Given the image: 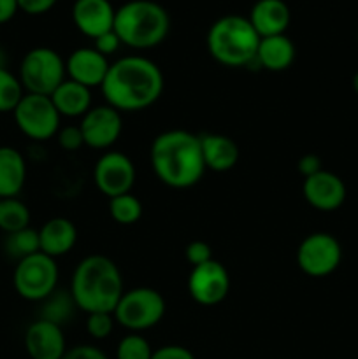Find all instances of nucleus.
<instances>
[{
  "instance_id": "1",
  "label": "nucleus",
  "mask_w": 358,
  "mask_h": 359,
  "mask_svg": "<svg viewBox=\"0 0 358 359\" xmlns=\"http://www.w3.org/2000/svg\"><path fill=\"white\" fill-rule=\"evenodd\" d=\"M160 67L144 56H125L111 63L100 90L105 104L119 112H139L151 107L164 93Z\"/></svg>"
},
{
  "instance_id": "2",
  "label": "nucleus",
  "mask_w": 358,
  "mask_h": 359,
  "mask_svg": "<svg viewBox=\"0 0 358 359\" xmlns=\"http://www.w3.org/2000/svg\"><path fill=\"white\" fill-rule=\"evenodd\" d=\"M150 161L158 181L172 189L199 184L206 172L200 137L186 130H167L154 137Z\"/></svg>"
},
{
  "instance_id": "3",
  "label": "nucleus",
  "mask_w": 358,
  "mask_h": 359,
  "mask_svg": "<svg viewBox=\"0 0 358 359\" xmlns=\"http://www.w3.org/2000/svg\"><path fill=\"white\" fill-rule=\"evenodd\" d=\"M70 294L86 314L114 312L125 293L118 265L104 255H90L77 263L70 280Z\"/></svg>"
},
{
  "instance_id": "4",
  "label": "nucleus",
  "mask_w": 358,
  "mask_h": 359,
  "mask_svg": "<svg viewBox=\"0 0 358 359\" xmlns=\"http://www.w3.org/2000/svg\"><path fill=\"white\" fill-rule=\"evenodd\" d=\"M171 28L167 11L151 0H132L116 11L114 32L121 44L150 49L165 41Z\"/></svg>"
},
{
  "instance_id": "5",
  "label": "nucleus",
  "mask_w": 358,
  "mask_h": 359,
  "mask_svg": "<svg viewBox=\"0 0 358 359\" xmlns=\"http://www.w3.org/2000/svg\"><path fill=\"white\" fill-rule=\"evenodd\" d=\"M260 35L244 16H223L207 32V49L225 67H246L256 60Z\"/></svg>"
},
{
  "instance_id": "6",
  "label": "nucleus",
  "mask_w": 358,
  "mask_h": 359,
  "mask_svg": "<svg viewBox=\"0 0 358 359\" xmlns=\"http://www.w3.org/2000/svg\"><path fill=\"white\" fill-rule=\"evenodd\" d=\"M167 304L160 291L153 287H133L123 293L116 305L114 321L130 333H140L153 328L164 319Z\"/></svg>"
},
{
  "instance_id": "7",
  "label": "nucleus",
  "mask_w": 358,
  "mask_h": 359,
  "mask_svg": "<svg viewBox=\"0 0 358 359\" xmlns=\"http://www.w3.org/2000/svg\"><path fill=\"white\" fill-rule=\"evenodd\" d=\"M60 270L56 259L44 252H35L20 259L13 273L14 291L27 302H44L58 290Z\"/></svg>"
},
{
  "instance_id": "8",
  "label": "nucleus",
  "mask_w": 358,
  "mask_h": 359,
  "mask_svg": "<svg viewBox=\"0 0 358 359\" xmlns=\"http://www.w3.org/2000/svg\"><path fill=\"white\" fill-rule=\"evenodd\" d=\"M18 77L27 93L51 97L67 79L65 60L51 48H34L21 60Z\"/></svg>"
},
{
  "instance_id": "9",
  "label": "nucleus",
  "mask_w": 358,
  "mask_h": 359,
  "mask_svg": "<svg viewBox=\"0 0 358 359\" xmlns=\"http://www.w3.org/2000/svg\"><path fill=\"white\" fill-rule=\"evenodd\" d=\"M14 123L28 139L35 142H46L58 133L62 116L56 111L51 97L35 93H25L13 112Z\"/></svg>"
},
{
  "instance_id": "10",
  "label": "nucleus",
  "mask_w": 358,
  "mask_h": 359,
  "mask_svg": "<svg viewBox=\"0 0 358 359\" xmlns=\"http://www.w3.org/2000/svg\"><path fill=\"white\" fill-rule=\"evenodd\" d=\"M343 259V248L332 233L307 235L297 249V265L305 276L321 279L336 272Z\"/></svg>"
},
{
  "instance_id": "11",
  "label": "nucleus",
  "mask_w": 358,
  "mask_h": 359,
  "mask_svg": "<svg viewBox=\"0 0 358 359\" xmlns=\"http://www.w3.org/2000/svg\"><path fill=\"white\" fill-rule=\"evenodd\" d=\"M137 172L133 161L121 151H111L102 154L93 168V181L98 191L109 200L114 196L132 193Z\"/></svg>"
},
{
  "instance_id": "12",
  "label": "nucleus",
  "mask_w": 358,
  "mask_h": 359,
  "mask_svg": "<svg viewBox=\"0 0 358 359\" xmlns=\"http://www.w3.org/2000/svg\"><path fill=\"white\" fill-rule=\"evenodd\" d=\"M230 276L223 263L216 259L192 266L188 276V293L193 302L204 307H214L228 297Z\"/></svg>"
},
{
  "instance_id": "13",
  "label": "nucleus",
  "mask_w": 358,
  "mask_h": 359,
  "mask_svg": "<svg viewBox=\"0 0 358 359\" xmlns=\"http://www.w3.org/2000/svg\"><path fill=\"white\" fill-rule=\"evenodd\" d=\"M81 133L84 146L97 151H109L123 132L121 112L111 105H95L81 118Z\"/></svg>"
},
{
  "instance_id": "14",
  "label": "nucleus",
  "mask_w": 358,
  "mask_h": 359,
  "mask_svg": "<svg viewBox=\"0 0 358 359\" xmlns=\"http://www.w3.org/2000/svg\"><path fill=\"white\" fill-rule=\"evenodd\" d=\"M302 195L312 209L319 212H333L343 207L347 191L339 175L323 168L318 174L304 179Z\"/></svg>"
},
{
  "instance_id": "15",
  "label": "nucleus",
  "mask_w": 358,
  "mask_h": 359,
  "mask_svg": "<svg viewBox=\"0 0 358 359\" xmlns=\"http://www.w3.org/2000/svg\"><path fill=\"white\" fill-rule=\"evenodd\" d=\"M25 349L30 359H62L67 353L62 326L39 318L25 332Z\"/></svg>"
},
{
  "instance_id": "16",
  "label": "nucleus",
  "mask_w": 358,
  "mask_h": 359,
  "mask_svg": "<svg viewBox=\"0 0 358 359\" xmlns=\"http://www.w3.org/2000/svg\"><path fill=\"white\" fill-rule=\"evenodd\" d=\"M109 60L95 48H79L69 55L65 62L67 79L76 81L86 88H100L109 72Z\"/></svg>"
},
{
  "instance_id": "17",
  "label": "nucleus",
  "mask_w": 358,
  "mask_h": 359,
  "mask_svg": "<svg viewBox=\"0 0 358 359\" xmlns=\"http://www.w3.org/2000/svg\"><path fill=\"white\" fill-rule=\"evenodd\" d=\"M114 16L116 11L109 0H76L72 7L74 25L90 39L114 30Z\"/></svg>"
},
{
  "instance_id": "18",
  "label": "nucleus",
  "mask_w": 358,
  "mask_h": 359,
  "mask_svg": "<svg viewBox=\"0 0 358 359\" xmlns=\"http://www.w3.org/2000/svg\"><path fill=\"white\" fill-rule=\"evenodd\" d=\"M76 242L77 228L67 217H51L39 230L41 252H44V255L51 256L55 259L72 251Z\"/></svg>"
},
{
  "instance_id": "19",
  "label": "nucleus",
  "mask_w": 358,
  "mask_h": 359,
  "mask_svg": "<svg viewBox=\"0 0 358 359\" xmlns=\"http://www.w3.org/2000/svg\"><path fill=\"white\" fill-rule=\"evenodd\" d=\"M248 20L262 39L283 35L290 25L291 14L283 0H258Z\"/></svg>"
},
{
  "instance_id": "20",
  "label": "nucleus",
  "mask_w": 358,
  "mask_h": 359,
  "mask_svg": "<svg viewBox=\"0 0 358 359\" xmlns=\"http://www.w3.org/2000/svg\"><path fill=\"white\" fill-rule=\"evenodd\" d=\"M200 147H202L206 170L228 172L237 165L239 156H241L237 142L221 133L200 135Z\"/></svg>"
},
{
  "instance_id": "21",
  "label": "nucleus",
  "mask_w": 358,
  "mask_h": 359,
  "mask_svg": "<svg viewBox=\"0 0 358 359\" xmlns=\"http://www.w3.org/2000/svg\"><path fill=\"white\" fill-rule=\"evenodd\" d=\"M27 182L25 156L11 146H0V198H13Z\"/></svg>"
},
{
  "instance_id": "22",
  "label": "nucleus",
  "mask_w": 358,
  "mask_h": 359,
  "mask_svg": "<svg viewBox=\"0 0 358 359\" xmlns=\"http://www.w3.org/2000/svg\"><path fill=\"white\" fill-rule=\"evenodd\" d=\"M56 111L62 118H83L93 105H91V90L76 83V81L65 79L51 95Z\"/></svg>"
},
{
  "instance_id": "23",
  "label": "nucleus",
  "mask_w": 358,
  "mask_h": 359,
  "mask_svg": "<svg viewBox=\"0 0 358 359\" xmlns=\"http://www.w3.org/2000/svg\"><path fill=\"white\" fill-rule=\"evenodd\" d=\"M293 60L295 46L284 34L260 39L255 60L260 67L269 72H283L293 63Z\"/></svg>"
},
{
  "instance_id": "24",
  "label": "nucleus",
  "mask_w": 358,
  "mask_h": 359,
  "mask_svg": "<svg viewBox=\"0 0 358 359\" xmlns=\"http://www.w3.org/2000/svg\"><path fill=\"white\" fill-rule=\"evenodd\" d=\"M30 209L18 196L0 198V230L4 233L7 235L25 230V228L30 226Z\"/></svg>"
},
{
  "instance_id": "25",
  "label": "nucleus",
  "mask_w": 358,
  "mask_h": 359,
  "mask_svg": "<svg viewBox=\"0 0 358 359\" xmlns=\"http://www.w3.org/2000/svg\"><path fill=\"white\" fill-rule=\"evenodd\" d=\"M42 314L41 319L51 321L55 325L63 326V323H69L72 319L74 311L77 309L70 291L56 290L42 302Z\"/></svg>"
},
{
  "instance_id": "26",
  "label": "nucleus",
  "mask_w": 358,
  "mask_h": 359,
  "mask_svg": "<svg viewBox=\"0 0 358 359\" xmlns=\"http://www.w3.org/2000/svg\"><path fill=\"white\" fill-rule=\"evenodd\" d=\"M4 251H6L7 256L16 259V262L35 255V252L41 251L39 230H34V228L28 226L25 230L7 233L6 241H4Z\"/></svg>"
},
{
  "instance_id": "27",
  "label": "nucleus",
  "mask_w": 358,
  "mask_h": 359,
  "mask_svg": "<svg viewBox=\"0 0 358 359\" xmlns=\"http://www.w3.org/2000/svg\"><path fill=\"white\" fill-rule=\"evenodd\" d=\"M109 214L121 226H132L142 217V203L132 193L109 200Z\"/></svg>"
},
{
  "instance_id": "28",
  "label": "nucleus",
  "mask_w": 358,
  "mask_h": 359,
  "mask_svg": "<svg viewBox=\"0 0 358 359\" xmlns=\"http://www.w3.org/2000/svg\"><path fill=\"white\" fill-rule=\"evenodd\" d=\"M25 93L27 91L21 84L20 77L14 76L7 67L0 69V114L14 112Z\"/></svg>"
},
{
  "instance_id": "29",
  "label": "nucleus",
  "mask_w": 358,
  "mask_h": 359,
  "mask_svg": "<svg viewBox=\"0 0 358 359\" xmlns=\"http://www.w3.org/2000/svg\"><path fill=\"white\" fill-rule=\"evenodd\" d=\"M153 347L139 333H130L119 340L116 347V359H151Z\"/></svg>"
},
{
  "instance_id": "30",
  "label": "nucleus",
  "mask_w": 358,
  "mask_h": 359,
  "mask_svg": "<svg viewBox=\"0 0 358 359\" xmlns=\"http://www.w3.org/2000/svg\"><path fill=\"white\" fill-rule=\"evenodd\" d=\"M114 316L112 312H93L86 318V332L93 340H104L114 330Z\"/></svg>"
},
{
  "instance_id": "31",
  "label": "nucleus",
  "mask_w": 358,
  "mask_h": 359,
  "mask_svg": "<svg viewBox=\"0 0 358 359\" xmlns=\"http://www.w3.org/2000/svg\"><path fill=\"white\" fill-rule=\"evenodd\" d=\"M56 139H58L60 147L65 151H77L84 146V139L79 125H70L60 128L58 133H56Z\"/></svg>"
},
{
  "instance_id": "32",
  "label": "nucleus",
  "mask_w": 358,
  "mask_h": 359,
  "mask_svg": "<svg viewBox=\"0 0 358 359\" xmlns=\"http://www.w3.org/2000/svg\"><path fill=\"white\" fill-rule=\"evenodd\" d=\"M186 262L192 266L202 265V263L213 259V251H211V245L204 241H193L186 245Z\"/></svg>"
},
{
  "instance_id": "33",
  "label": "nucleus",
  "mask_w": 358,
  "mask_h": 359,
  "mask_svg": "<svg viewBox=\"0 0 358 359\" xmlns=\"http://www.w3.org/2000/svg\"><path fill=\"white\" fill-rule=\"evenodd\" d=\"M93 41H95L93 48L97 49L100 55H104L105 58L111 55H114V53L119 49V46H121V41H119L118 34H116L114 30L105 32V34L98 35V37L93 39Z\"/></svg>"
},
{
  "instance_id": "34",
  "label": "nucleus",
  "mask_w": 358,
  "mask_h": 359,
  "mask_svg": "<svg viewBox=\"0 0 358 359\" xmlns=\"http://www.w3.org/2000/svg\"><path fill=\"white\" fill-rule=\"evenodd\" d=\"M151 359H197L195 354L192 353L190 349L183 346H164L160 349H154L153 351V356Z\"/></svg>"
},
{
  "instance_id": "35",
  "label": "nucleus",
  "mask_w": 358,
  "mask_h": 359,
  "mask_svg": "<svg viewBox=\"0 0 358 359\" xmlns=\"http://www.w3.org/2000/svg\"><path fill=\"white\" fill-rule=\"evenodd\" d=\"M62 359H109L102 349L95 346H76L67 349L65 356Z\"/></svg>"
},
{
  "instance_id": "36",
  "label": "nucleus",
  "mask_w": 358,
  "mask_h": 359,
  "mask_svg": "<svg viewBox=\"0 0 358 359\" xmlns=\"http://www.w3.org/2000/svg\"><path fill=\"white\" fill-rule=\"evenodd\" d=\"M297 168L298 172L304 175V179H307L311 177V175L318 174V172L323 170V161L318 154L309 153V154H304V156H300Z\"/></svg>"
},
{
  "instance_id": "37",
  "label": "nucleus",
  "mask_w": 358,
  "mask_h": 359,
  "mask_svg": "<svg viewBox=\"0 0 358 359\" xmlns=\"http://www.w3.org/2000/svg\"><path fill=\"white\" fill-rule=\"evenodd\" d=\"M56 4V0H18V6L27 14H44Z\"/></svg>"
},
{
  "instance_id": "38",
  "label": "nucleus",
  "mask_w": 358,
  "mask_h": 359,
  "mask_svg": "<svg viewBox=\"0 0 358 359\" xmlns=\"http://www.w3.org/2000/svg\"><path fill=\"white\" fill-rule=\"evenodd\" d=\"M18 9H20L18 0H0V25L13 20L14 14L18 13Z\"/></svg>"
},
{
  "instance_id": "39",
  "label": "nucleus",
  "mask_w": 358,
  "mask_h": 359,
  "mask_svg": "<svg viewBox=\"0 0 358 359\" xmlns=\"http://www.w3.org/2000/svg\"><path fill=\"white\" fill-rule=\"evenodd\" d=\"M353 90H354V93L358 95V72L353 76Z\"/></svg>"
},
{
  "instance_id": "40",
  "label": "nucleus",
  "mask_w": 358,
  "mask_h": 359,
  "mask_svg": "<svg viewBox=\"0 0 358 359\" xmlns=\"http://www.w3.org/2000/svg\"><path fill=\"white\" fill-rule=\"evenodd\" d=\"M357 39H358V35H357Z\"/></svg>"
}]
</instances>
